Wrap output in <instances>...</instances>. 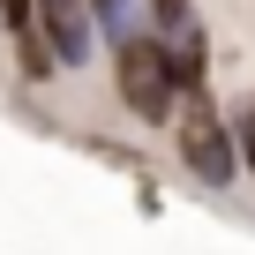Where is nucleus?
<instances>
[{"label": "nucleus", "instance_id": "nucleus-1", "mask_svg": "<svg viewBox=\"0 0 255 255\" xmlns=\"http://www.w3.org/2000/svg\"><path fill=\"white\" fill-rule=\"evenodd\" d=\"M173 143H180L188 173L210 180V188H225V180L240 173V158H233V128H225V105H218L210 90H180V105H173Z\"/></svg>", "mask_w": 255, "mask_h": 255}, {"label": "nucleus", "instance_id": "nucleus-2", "mask_svg": "<svg viewBox=\"0 0 255 255\" xmlns=\"http://www.w3.org/2000/svg\"><path fill=\"white\" fill-rule=\"evenodd\" d=\"M113 90H120L128 113L150 120V128H165L173 105H180V90L165 83V60H158V45H150L143 30H120V38H113Z\"/></svg>", "mask_w": 255, "mask_h": 255}, {"label": "nucleus", "instance_id": "nucleus-3", "mask_svg": "<svg viewBox=\"0 0 255 255\" xmlns=\"http://www.w3.org/2000/svg\"><path fill=\"white\" fill-rule=\"evenodd\" d=\"M45 23V53H53V68H83L90 60V8L83 0H30V30Z\"/></svg>", "mask_w": 255, "mask_h": 255}, {"label": "nucleus", "instance_id": "nucleus-4", "mask_svg": "<svg viewBox=\"0 0 255 255\" xmlns=\"http://www.w3.org/2000/svg\"><path fill=\"white\" fill-rule=\"evenodd\" d=\"M15 60H23V75H30V83H45V75H53V53L38 45V30H23V38H15Z\"/></svg>", "mask_w": 255, "mask_h": 255}, {"label": "nucleus", "instance_id": "nucleus-5", "mask_svg": "<svg viewBox=\"0 0 255 255\" xmlns=\"http://www.w3.org/2000/svg\"><path fill=\"white\" fill-rule=\"evenodd\" d=\"M150 15H158V38H173V30H188V23H195L188 0H150Z\"/></svg>", "mask_w": 255, "mask_h": 255}, {"label": "nucleus", "instance_id": "nucleus-6", "mask_svg": "<svg viewBox=\"0 0 255 255\" xmlns=\"http://www.w3.org/2000/svg\"><path fill=\"white\" fill-rule=\"evenodd\" d=\"M233 158H248V173H255V105L233 113Z\"/></svg>", "mask_w": 255, "mask_h": 255}, {"label": "nucleus", "instance_id": "nucleus-7", "mask_svg": "<svg viewBox=\"0 0 255 255\" xmlns=\"http://www.w3.org/2000/svg\"><path fill=\"white\" fill-rule=\"evenodd\" d=\"M90 15H98V23L120 38V30H128V0H90Z\"/></svg>", "mask_w": 255, "mask_h": 255}]
</instances>
